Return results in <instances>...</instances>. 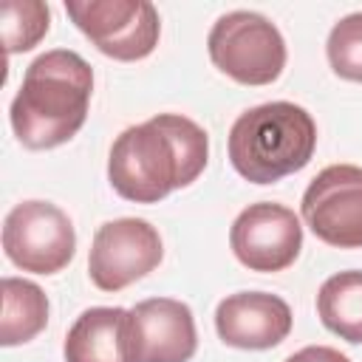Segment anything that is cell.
<instances>
[{"instance_id": "6da1fadb", "label": "cell", "mask_w": 362, "mask_h": 362, "mask_svg": "<svg viewBox=\"0 0 362 362\" xmlns=\"http://www.w3.org/2000/svg\"><path fill=\"white\" fill-rule=\"evenodd\" d=\"M209 139L181 113H158L119 133L107 156L110 187L136 204H156L189 187L206 167Z\"/></svg>"}, {"instance_id": "7a4b0ae2", "label": "cell", "mask_w": 362, "mask_h": 362, "mask_svg": "<svg viewBox=\"0 0 362 362\" xmlns=\"http://www.w3.org/2000/svg\"><path fill=\"white\" fill-rule=\"evenodd\" d=\"M93 93L90 65L68 48L40 54L11 99V127L23 147L51 150L79 133Z\"/></svg>"}, {"instance_id": "3957f363", "label": "cell", "mask_w": 362, "mask_h": 362, "mask_svg": "<svg viewBox=\"0 0 362 362\" xmlns=\"http://www.w3.org/2000/svg\"><path fill=\"white\" fill-rule=\"evenodd\" d=\"M226 147L240 178L252 184H274L311 161L317 124L311 113L294 102H266L235 119Z\"/></svg>"}, {"instance_id": "277c9868", "label": "cell", "mask_w": 362, "mask_h": 362, "mask_svg": "<svg viewBox=\"0 0 362 362\" xmlns=\"http://www.w3.org/2000/svg\"><path fill=\"white\" fill-rule=\"evenodd\" d=\"M212 65L240 85H272L286 68V40L257 11H229L206 37Z\"/></svg>"}, {"instance_id": "5b68a950", "label": "cell", "mask_w": 362, "mask_h": 362, "mask_svg": "<svg viewBox=\"0 0 362 362\" xmlns=\"http://www.w3.org/2000/svg\"><path fill=\"white\" fill-rule=\"evenodd\" d=\"M74 25L105 54L119 62H136L153 54L161 20L147 0H68Z\"/></svg>"}, {"instance_id": "8992f818", "label": "cell", "mask_w": 362, "mask_h": 362, "mask_svg": "<svg viewBox=\"0 0 362 362\" xmlns=\"http://www.w3.org/2000/svg\"><path fill=\"white\" fill-rule=\"evenodd\" d=\"M3 252L23 272L57 274L74 260L76 232L57 204L23 201L3 221Z\"/></svg>"}, {"instance_id": "52a82bcc", "label": "cell", "mask_w": 362, "mask_h": 362, "mask_svg": "<svg viewBox=\"0 0 362 362\" xmlns=\"http://www.w3.org/2000/svg\"><path fill=\"white\" fill-rule=\"evenodd\" d=\"M300 209L322 243L362 249V167L331 164L320 170L305 187Z\"/></svg>"}, {"instance_id": "ba28073f", "label": "cell", "mask_w": 362, "mask_h": 362, "mask_svg": "<svg viewBox=\"0 0 362 362\" xmlns=\"http://www.w3.org/2000/svg\"><path fill=\"white\" fill-rule=\"evenodd\" d=\"M164 257L158 229L144 218H116L96 229L88 274L102 291H122L150 274Z\"/></svg>"}, {"instance_id": "9c48e42d", "label": "cell", "mask_w": 362, "mask_h": 362, "mask_svg": "<svg viewBox=\"0 0 362 362\" xmlns=\"http://www.w3.org/2000/svg\"><path fill=\"white\" fill-rule=\"evenodd\" d=\"M229 246L252 272H283L303 249V226L283 204H249L229 229Z\"/></svg>"}, {"instance_id": "30bf717a", "label": "cell", "mask_w": 362, "mask_h": 362, "mask_svg": "<svg viewBox=\"0 0 362 362\" xmlns=\"http://www.w3.org/2000/svg\"><path fill=\"white\" fill-rule=\"evenodd\" d=\"M195 348V317L187 303L150 297L127 311L130 362H189Z\"/></svg>"}, {"instance_id": "8fae6325", "label": "cell", "mask_w": 362, "mask_h": 362, "mask_svg": "<svg viewBox=\"0 0 362 362\" xmlns=\"http://www.w3.org/2000/svg\"><path fill=\"white\" fill-rule=\"evenodd\" d=\"M218 337L240 351H266L280 345L291 331V308L269 291H238L215 308Z\"/></svg>"}, {"instance_id": "7c38bea8", "label": "cell", "mask_w": 362, "mask_h": 362, "mask_svg": "<svg viewBox=\"0 0 362 362\" xmlns=\"http://www.w3.org/2000/svg\"><path fill=\"white\" fill-rule=\"evenodd\" d=\"M65 362H130L127 311L119 305H96L76 317L62 345Z\"/></svg>"}, {"instance_id": "4fadbf2b", "label": "cell", "mask_w": 362, "mask_h": 362, "mask_svg": "<svg viewBox=\"0 0 362 362\" xmlns=\"http://www.w3.org/2000/svg\"><path fill=\"white\" fill-rule=\"evenodd\" d=\"M317 314L331 334L362 345V272L348 269L331 274L317 291Z\"/></svg>"}, {"instance_id": "5bb4252c", "label": "cell", "mask_w": 362, "mask_h": 362, "mask_svg": "<svg viewBox=\"0 0 362 362\" xmlns=\"http://www.w3.org/2000/svg\"><path fill=\"white\" fill-rule=\"evenodd\" d=\"M48 322L45 291L23 277H3V325L0 342L6 348L34 339Z\"/></svg>"}, {"instance_id": "9a60e30c", "label": "cell", "mask_w": 362, "mask_h": 362, "mask_svg": "<svg viewBox=\"0 0 362 362\" xmlns=\"http://www.w3.org/2000/svg\"><path fill=\"white\" fill-rule=\"evenodd\" d=\"M0 23H3V45L6 54L11 57L34 48L48 34L51 11L40 0H8L3 3Z\"/></svg>"}, {"instance_id": "2e32d148", "label": "cell", "mask_w": 362, "mask_h": 362, "mask_svg": "<svg viewBox=\"0 0 362 362\" xmlns=\"http://www.w3.org/2000/svg\"><path fill=\"white\" fill-rule=\"evenodd\" d=\"M325 54L337 76L348 82H362V11L342 17L331 28Z\"/></svg>"}, {"instance_id": "e0dca14e", "label": "cell", "mask_w": 362, "mask_h": 362, "mask_svg": "<svg viewBox=\"0 0 362 362\" xmlns=\"http://www.w3.org/2000/svg\"><path fill=\"white\" fill-rule=\"evenodd\" d=\"M286 362H351L345 354H339L337 348H328V345H308L297 354H291Z\"/></svg>"}]
</instances>
